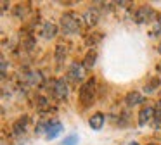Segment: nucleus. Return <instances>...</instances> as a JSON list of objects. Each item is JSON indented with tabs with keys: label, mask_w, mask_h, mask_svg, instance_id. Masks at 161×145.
<instances>
[{
	"label": "nucleus",
	"mask_w": 161,
	"mask_h": 145,
	"mask_svg": "<svg viewBox=\"0 0 161 145\" xmlns=\"http://www.w3.org/2000/svg\"><path fill=\"white\" fill-rule=\"evenodd\" d=\"M80 26H81V21L76 14L73 12H68L61 17V30L64 31L66 35H75L80 31Z\"/></svg>",
	"instance_id": "obj_1"
},
{
	"label": "nucleus",
	"mask_w": 161,
	"mask_h": 145,
	"mask_svg": "<svg viewBox=\"0 0 161 145\" xmlns=\"http://www.w3.org/2000/svg\"><path fill=\"white\" fill-rule=\"evenodd\" d=\"M94 95H95V79L90 78L81 85L80 88V102L83 105H90L94 102Z\"/></svg>",
	"instance_id": "obj_2"
},
{
	"label": "nucleus",
	"mask_w": 161,
	"mask_h": 145,
	"mask_svg": "<svg viewBox=\"0 0 161 145\" xmlns=\"http://www.w3.org/2000/svg\"><path fill=\"white\" fill-rule=\"evenodd\" d=\"M52 95L57 100H64L68 97V85L64 83V79H56L52 81Z\"/></svg>",
	"instance_id": "obj_3"
},
{
	"label": "nucleus",
	"mask_w": 161,
	"mask_h": 145,
	"mask_svg": "<svg viewBox=\"0 0 161 145\" xmlns=\"http://www.w3.org/2000/svg\"><path fill=\"white\" fill-rule=\"evenodd\" d=\"M153 17H154V10L151 9V7L144 5V7H139V9L135 10V16H133V19H135V23L142 24V23L151 21Z\"/></svg>",
	"instance_id": "obj_4"
},
{
	"label": "nucleus",
	"mask_w": 161,
	"mask_h": 145,
	"mask_svg": "<svg viewBox=\"0 0 161 145\" xmlns=\"http://www.w3.org/2000/svg\"><path fill=\"white\" fill-rule=\"evenodd\" d=\"M85 76V66L83 64H78V62H73L68 69V78L71 81H81Z\"/></svg>",
	"instance_id": "obj_5"
},
{
	"label": "nucleus",
	"mask_w": 161,
	"mask_h": 145,
	"mask_svg": "<svg viewBox=\"0 0 161 145\" xmlns=\"http://www.w3.org/2000/svg\"><path fill=\"white\" fill-rule=\"evenodd\" d=\"M83 23L87 24V26H95V24L99 23V10L97 9H87L85 10V14H83Z\"/></svg>",
	"instance_id": "obj_6"
},
{
	"label": "nucleus",
	"mask_w": 161,
	"mask_h": 145,
	"mask_svg": "<svg viewBox=\"0 0 161 145\" xmlns=\"http://www.w3.org/2000/svg\"><path fill=\"white\" fill-rule=\"evenodd\" d=\"M61 131H63V124H61L59 121H50L49 128H47V131H45V138L47 140H54Z\"/></svg>",
	"instance_id": "obj_7"
},
{
	"label": "nucleus",
	"mask_w": 161,
	"mask_h": 145,
	"mask_svg": "<svg viewBox=\"0 0 161 145\" xmlns=\"http://www.w3.org/2000/svg\"><path fill=\"white\" fill-rule=\"evenodd\" d=\"M154 116V107H144L142 110L139 112V124L140 126H146Z\"/></svg>",
	"instance_id": "obj_8"
},
{
	"label": "nucleus",
	"mask_w": 161,
	"mask_h": 145,
	"mask_svg": "<svg viewBox=\"0 0 161 145\" xmlns=\"http://www.w3.org/2000/svg\"><path fill=\"white\" fill-rule=\"evenodd\" d=\"M26 124H28V116H21L14 124H12V133L14 135H23L26 130Z\"/></svg>",
	"instance_id": "obj_9"
},
{
	"label": "nucleus",
	"mask_w": 161,
	"mask_h": 145,
	"mask_svg": "<svg viewBox=\"0 0 161 145\" xmlns=\"http://www.w3.org/2000/svg\"><path fill=\"white\" fill-rule=\"evenodd\" d=\"M125 102H126L128 107H133V105H139L140 102H144V99H142V95H140L139 92H128L126 97H125Z\"/></svg>",
	"instance_id": "obj_10"
},
{
	"label": "nucleus",
	"mask_w": 161,
	"mask_h": 145,
	"mask_svg": "<svg viewBox=\"0 0 161 145\" xmlns=\"http://www.w3.org/2000/svg\"><path fill=\"white\" fill-rule=\"evenodd\" d=\"M104 121H106V117H104V114H101V112H95L94 116L90 117V126H92V130H101L102 126H104Z\"/></svg>",
	"instance_id": "obj_11"
},
{
	"label": "nucleus",
	"mask_w": 161,
	"mask_h": 145,
	"mask_svg": "<svg viewBox=\"0 0 161 145\" xmlns=\"http://www.w3.org/2000/svg\"><path fill=\"white\" fill-rule=\"evenodd\" d=\"M42 33H43V38L50 40V38H54V36L57 35V26H56L54 23H45V24H43Z\"/></svg>",
	"instance_id": "obj_12"
},
{
	"label": "nucleus",
	"mask_w": 161,
	"mask_h": 145,
	"mask_svg": "<svg viewBox=\"0 0 161 145\" xmlns=\"http://www.w3.org/2000/svg\"><path fill=\"white\" fill-rule=\"evenodd\" d=\"M66 55H68V48H66V45L59 43V45L56 47V52H54V57H56V61H57V62H63L64 59H66Z\"/></svg>",
	"instance_id": "obj_13"
},
{
	"label": "nucleus",
	"mask_w": 161,
	"mask_h": 145,
	"mask_svg": "<svg viewBox=\"0 0 161 145\" xmlns=\"http://www.w3.org/2000/svg\"><path fill=\"white\" fill-rule=\"evenodd\" d=\"M95 59H97V50H88V54L85 55V61H83V66L85 67H94L95 66Z\"/></svg>",
	"instance_id": "obj_14"
},
{
	"label": "nucleus",
	"mask_w": 161,
	"mask_h": 145,
	"mask_svg": "<svg viewBox=\"0 0 161 145\" xmlns=\"http://www.w3.org/2000/svg\"><path fill=\"white\" fill-rule=\"evenodd\" d=\"M26 12H28V5H26V3H19V5H16V9H14V16L16 17L23 19V17L26 16Z\"/></svg>",
	"instance_id": "obj_15"
},
{
	"label": "nucleus",
	"mask_w": 161,
	"mask_h": 145,
	"mask_svg": "<svg viewBox=\"0 0 161 145\" xmlns=\"http://www.w3.org/2000/svg\"><path fill=\"white\" fill-rule=\"evenodd\" d=\"M158 86H159V79H158V78H154L153 81L149 83V85H146V86H144V92H146V93H153L154 90L158 88Z\"/></svg>",
	"instance_id": "obj_16"
},
{
	"label": "nucleus",
	"mask_w": 161,
	"mask_h": 145,
	"mask_svg": "<svg viewBox=\"0 0 161 145\" xmlns=\"http://www.w3.org/2000/svg\"><path fill=\"white\" fill-rule=\"evenodd\" d=\"M78 143V135H69V137H66V138H64V140H63V143H61V145H76Z\"/></svg>",
	"instance_id": "obj_17"
},
{
	"label": "nucleus",
	"mask_w": 161,
	"mask_h": 145,
	"mask_svg": "<svg viewBox=\"0 0 161 145\" xmlns=\"http://www.w3.org/2000/svg\"><path fill=\"white\" fill-rule=\"evenodd\" d=\"M101 40H102V35H90V36H87V43L92 45V47H94L97 41H101Z\"/></svg>",
	"instance_id": "obj_18"
},
{
	"label": "nucleus",
	"mask_w": 161,
	"mask_h": 145,
	"mask_svg": "<svg viewBox=\"0 0 161 145\" xmlns=\"http://www.w3.org/2000/svg\"><path fill=\"white\" fill-rule=\"evenodd\" d=\"M30 79H31V83H35V85H40V83H42V74H40V72H31V74H30Z\"/></svg>",
	"instance_id": "obj_19"
},
{
	"label": "nucleus",
	"mask_w": 161,
	"mask_h": 145,
	"mask_svg": "<svg viewBox=\"0 0 161 145\" xmlns=\"http://www.w3.org/2000/svg\"><path fill=\"white\" fill-rule=\"evenodd\" d=\"M154 117L158 121H161V100H158L156 105H154Z\"/></svg>",
	"instance_id": "obj_20"
},
{
	"label": "nucleus",
	"mask_w": 161,
	"mask_h": 145,
	"mask_svg": "<svg viewBox=\"0 0 161 145\" xmlns=\"http://www.w3.org/2000/svg\"><path fill=\"white\" fill-rule=\"evenodd\" d=\"M36 104H38L40 109H43V107H47V99L45 97H36Z\"/></svg>",
	"instance_id": "obj_21"
},
{
	"label": "nucleus",
	"mask_w": 161,
	"mask_h": 145,
	"mask_svg": "<svg viewBox=\"0 0 161 145\" xmlns=\"http://www.w3.org/2000/svg\"><path fill=\"white\" fill-rule=\"evenodd\" d=\"M153 35H161V21H158V23H156V26H154Z\"/></svg>",
	"instance_id": "obj_22"
},
{
	"label": "nucleus",
	"mask_w": 161,
	"mask_h": 145,
	"mask_svg": "<svg viewBox=\"0 0 161 145\" xmlns=\"http://www.w3.org/2000/svg\"><path fill=\"white\" fill-rule=\"evenodd\" d=\"M5 71H7V61L5 57H2V76H5Z\"/></svg>",
	"instance_id": "obj_23"
},
{
	"label": "nucleus",
	"mask_w": 161,
	"mask_h": 145,
	"mask_svg": "<svg viewBox=\"0 0 161 145\" xmlns=\"http://www.w3.org/2000/svg\"><path fill=\"white\" fill-rule=\"evenodd\" d=\"M156 128H158V130L161 128V121H158V123H156Z\"/></svg>",
	"instance_id": "obj_24"
},
{
	"label": "nucleus",
	"mask_w": 161,
	"mask_h": 145,
	"mask_svg": "<svg viewBox=\"0 0 161 145\" xmlns=\"http://www.w3.org/2000/svg\"><path fill=\"white\" fill-rule=\"evenodd\" d=\"M158 52H159V54H161V43H159V47H158Z\"/></svg>",
	"instance_id": "obj_25"
},
{
	"label": "nucleus",
	"mask_w": 161,
	"mask_h": 145,
	"mask_svg": "<svg viewBox=\"0 0 161 145\" xmlns=\"http://www.w3.org/2000/svg\"><path fill=\"white\" fill-rule=\"evenodd\" d=\"M158 69H159V71H161V64H159V66H158Z\"/></svg>",
	"instance_id": "obj_26"
},
{
	"label": "nucleus",
	"mask_w": 161,
	"mask_h": 145,
	"mask_svg": "<svg viewBox=\"0 0 161 145\" xmlns=\"http://www.w3.org/2000/svg\"><path fill=\"white\" fill-rule=\"evenodd\" d=\"M132 145H139V143H135V142H133V143H132Z\"/></svg>",
	"instance_id": "obj_27"
},
{
	"label": "nucleus",
	"mask_w": 161,
	"mask_h": 145,
	"mask_svg": "<svg viewBox=\"0 0 161 145\" xmlns=\"http://www.w3.org/2000/svg\"><path fill=\"white\" fill-rule=\"evenodd\" d=\"M149 145H156V143H149Z\"/></svg>",
	"instance_id": "obj_28"
}]
</instances>
